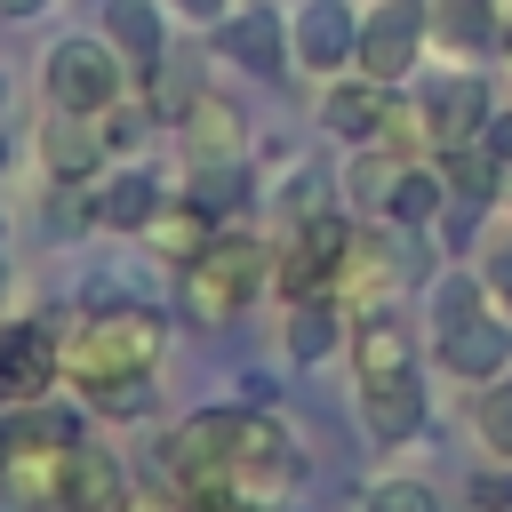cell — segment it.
<instances>
[{
    "label": "cell",
    "mask_w": 512,
    "mask_h": 512,
    "mask_svg": "<svg viewBox=\"0 0 512 512\" xmlns=\"http://www.w3.org/2000/svg\"><path fill=\"white\" fill-rule=\"evenodd\" d=\"M472 312H488V296H480V272L448 264V272L432 280V328H456V320H472Z\"/></svg>",
    "instance_id": "27"
},
{
    "label": "cell",
    "mask_w": 512,
    "mask_h": 512,
    "mask_svg": "<svg viewBox=\"0 0 512 512\" xmlns=\"http://www.w3.org/2000/svg\"><path fill=\"white\" fill-rule=\"evenodd\" d=\"M264 512H296V504H264Z\"/></svg>",
    "instance_id": "38"
},
{
    "label": "cell",
    "mask_w": 512,
    "mask_h": 512,
    "mask_svg": "<svg viewBox=\"0 0 512 512\" xmlns=\"http://www.w3.org/2000/svg\"><path fill=\"white\" fill-rule=\"evenodd\" d=\"M344 344H352V384H368V376H416V328L392 304H360L344 320Z\"/></svg>",
    "instance_id": "14"
},
{
    "label": "cell",
    "mask_w": 512,
    "mask_h": 512,
    "mask_svg": "<svg viewBox=\"0 0 512 512\" xmlns=\"http://www.w3.org/2000/svg\"><path fill=\"white\" fill-rule=\"evenodd\" d=\"M168 16H184V24H200V32H216L224 16H232V0H160Z\"/></svg>",
    "instance_id": "32"
},
{
    "label": "cell",
    "mask_w": 512,
    "mask_h": 512,
    "mask_svg": "<svg viewBox=\"0 0 512 512\" xmlns=\"http://www.w3.org/2000/svg\"><path fill=\"white\" fill-rule=\"evenodd\" d=\"M176 144H184V168H224V160L248 152V120L216 88H192L184 112H176Z\"/></svg>",
    "instance_id": "15"
},
{
    "label": "cell",
    "mask_w": 512,
    "mask_h": 512,
    "mask_svg": "<svg viewBox=\"0 0 512 512\" xmlns=\"http://www.w3.org/2000/svg\"><path fill=\"white\" fill-rule=\"evenodd\" d=\"M80 400H88L96 416H120V424H128V416H144V408H152V376H120V384H88Z\"/></svg>",
    "instance_id": "30"
},
{
    "label": "cell",
    "mask_w": 512,
    "mask_h": 512,
    "mask_svg": "<svg viewBox=\"0 0 512 512\" xmlns=\"http://www.w3.org/2000/svg\"><path fill=\"white\" fill-rule=\"evenodd\" d=\"M488 304H496V312L512 320V240H504V248L488 256Z\"/></svg>",
    "instance_id": "33"
},
{
    "label": "cell",
    "mask_w": 512,
    "mask_h": 512,
    "mask_svg": "<svg viewBox=\"0 0 512 512\" xmlns=\"http://www.w3.org/2000/svg\"><path fill=\"white\" fill-rule=\"evenodd\" d=\"M424 16H432V40H440L448 56H480V48L504 40L512 0H424Z\"/></svg>",
    "instance_id": "20"
},
{
    "label": "cell",
    "mask_w": 512,
    "mask_h": 512,
    "mask_svg": "<svg viewBox=\"0 0 512 512\" xmlns=\"http://www.w3.org/2000/svg\"><path fill=\"white\" fill-rule=\"evenodd\" d=\"M40 8H56V0H0V16H8V24H24V16H40Z\"/></svg>",
    "instance_id": "36"
},
{
    "label": "cell",
    "mask_w": 512,
    "mask_h": 512,
    "mask_svg": "<svg viewBox=\"0 0 512 512\" xmlns=\"http://www.w3.org/2000/svg\"><path fill=\"white\" fill-rule=\"evenodd\" d=\"M144 136H152V112H144L136 96H120V104L104 112V144H112V160H136V152H144Z\"/></svg>",
    "instance_id": "29"
},
{
    "label": "cell",
    "mask_w": 512,
    "mask_h": 512,
    "mask_svg": "<svg viewBox=\"0 0 512 512\" xmlns=\"http://www.w3.org/2000/svg\"><path fill=\"white\" fill-rule=\"evenodd\" d=\"M240 424H248V408H192V416L160 440V472H168V488H176L192 512L240 496Z\"/></svg>",
    "instance_id": "4"
},
{
    "label": "cell",
    "mask_w": 512,
    "mask_h": 512,
    "mask_svg": "<svg viewBox=\"0 0 512 512\" xmlns=\"http://www.w3.org/2000/svg\"><path fill=\"white\" fill-rule=\"evenodd\" d=\"M472 440H480L488 464H512V384H504V376L480 384V400H472Z\"/></svg>",
    "instance_id": "26"
},
{
    "label": "cell",
    "mask_w": 512,
    "mask_h": 512,
    "mask_svg": "<svg viewBox=\"0 0 512 512\" xmlns=\"http://www.w3.org/2000/svg\"><path fill=\"white\" fill-rule=\"evenodd\" d=\"M72 440H80V416L56 408V400L0 408V496H8L16 512H56Z\"/></svg>",
    "instance_id": "2"
},
{
    "label": "cell",
    "mask_w": 512,
    "mask_h": 512,
    "mask_svg": "<svg viewBox=\"0 0 512 512\" xmlns=\"http://www.w3.org/2000/svg\"><path fill=\"white\" fill-rule=\"evenodd\" d=\"M360 512H440V496H432L424 480H408V472H392V480H368V496H360Z\"/></svg>",
    "instance_id": "28"
},
{
    "label": "cell",
    "mask_w": 512,
    "mask_h": 512,
    "mask_svg": "<svg viewBox=\"0 0 512 512\" xmlns=\"http://www.w3.org/2000/svg\"><path fill=\"white\" fill-rule=\"evenodd\" d=\"M432 168H440V184H448V200H464V208H496L504 200V160L488 152V136H472V144H448V152H432Z\"/></svg>",
    "instance_id": "21"
},
{
    "label": "cell",
    "mask_w": 512,
    "mask_h": 512,
    "mask_svg": "<svg viewBox=\"0 0 512 512\" xmlns=\"http://www.w3.org/2000/svg\"><path fill=\"white\" fill-rule=\"evenodd\" d=\"M216 232H224V224H216V216H200V208H192V200L176 192V200H168V208L152 216V232H144V240L160 248V264H176V272H184V264H192V256H200V248H208Z\"/></svg>",
    "instance_id": "23"
},
{
    "label": "cell",
    "mask_w": 512,
    "mask_h": 512,
    "mask_svg": "<svg viewBox=\"0 0 512 512\" xmlns=\"http://www.w3.org/2000/svg\"><path fill=\"white\" fill-rule=\"evenodd\" d=\"M176 192L144 168V160H112L104 176H96V192H88V216L104 224V232H128V240H144L152 232V216L168 208Z\"/></svg>",
    "instance_id": "12"
},
{
    "label": "cell",
    "mask_w": 512,
    "mask_h": 512,
    "mask_svg": "<svg viewBox=\"0 0 512 512\" xmlns=\"http://www.w3.org/2000/svg\"><path fill=\"white\" fill-rule=\"evenodd\" d=\"M128 504V464L104 448V440H72V456H64V496H56V512H120Z\"/></svg>",
    "instance_id": "18"
},
{
    "label": "cell",
    "mask_w": 512,
    "mask_h": 512,
    "mask_svg": "<svg viewBox=\"0 0 512 512\" xmlns=\"http://www.w3.org/2000/svg\"><path fill=\"white\" fill-rule=\"evenodd\" d=\"M376 208H384L392 232H432V224L448 216V184H440L432 160L392 152V160H384V192H376Z\"/></svg>",
    "instance_id": "16"
},
{
    "label": "cell",
    "mask_w": 512,
    "mask_h": 512,
    "mask_svg": "<svg viewBox=\"0 0 512 512\" xmlns=\"http://www.w3.org/2000/svg\"><path fill=\"white\" fill-rule=\"evenodd\" d=\"M0 296H8V264H0Z\"/></svg>",
    "instance_id": "39"
},
{
    "label": "cell",
    "mask_w": 512,
    "mask_h": 512,
    "mask_svg": "<svg viewBox=\"0 0 512 512\" xmlns=\"http://www.w3.org/2000/svg\"><path fill=\"white\" fill-rule=\"evenodd\" d=\"M344 256H352V224L328 208V216H304L280 232L272 248V280H280V304L288 296H344Z\"/></svg>",
    "instance_id": "6"
},
{
    "label": "cell",
    "mask_w": 512,
    "mask_h": 512,
    "mask_svg": "<svg viewBox=\"0 0 512 512\" xmlns=\"http://www.w3.org/2000/svg\"><path fill=\"white\" fill-rule=\"evenodd\" d=\"M56 384H64V328L40 312H8L0 320V408L56 400Z\"/></svg>",
    "instance_id": "7"
},
{
    "label": "cell",
    "mask_w": 512,
    "mask_h": 512,
    "mask_svg": "<svg viewBox=\"0 0 512 512\" xmlns=\"http://www.w3.org/2000/svg\"><path fill=\"white\" fill-rule=\"evenodd\" d=\"M352 48H360L352 0H296V8H288V64H296V72L336 80V72H352Z\"/></svg>",
    "instance_id": "10"
},
{
    "label": "cell",
    "mask_w": 512,
    "mask_h": 512,
    "mask_svg": "<svg viewBox=\"0 0 512 512\" xmlns=\"http://www.w3.org/2000/svg\"><path fill=\"white\" fill-rule=\"evenodd\" d=\"M424 48H432V16H424V0H376V8L360 16L352 72H368V80H384V88H408L416 64H424Z\"/></svg>",
    "instance_id": "8"
},
{
    "label": "cell",
    "mask_w": 512,
    "mask_h": 512,
    "mask_svg": "<svg viewBox=\"0 0 512 512\" xmlns=\"http://www.w3.org/2000/svg\"><path fill=\"white\" fill-rule=\"evenodd\" d=\"M208 40H216L224 64H240V72H256V80H288V72H296V64H288V16H280V8H232Z\"/></svg>",
    "instance_id": "13"
},
{
    "label": "cell",
    "mask_w": 512,
    "mask_h": 512,
    "mask_svg": "<svg viewBox=\"0 0 512 512\" xmlns=\"http://www.w3.org/2000/svg\"><path fill=\"white\" fill-rule=\"evenodd\" d=\"M120 512H192V504H184L176 488H128V504H120Z\"/></svg>",
    "instance_id": "34"
},
{
    "label": "cell",
    "mask_w": 512,
    "mask_h": 512,
    "mask_svg": "<svg viewBox=\"0 0 512 512\" xmlns=\"http://www.w3.org/2000/svg\"><path fill=\"white\" fill-rule=\"evenodd\" d=\"M472 504H488V512H512V464L480 472V480H472Z\"/></svg>",
    "instance_id": "31"
},
{
    "label": "cell",
    "mask_w": 512,
    "mask_h": 512,
    "mask_svg": "<svg viewBox=\"0 0 512 512\" xmlns=\"http://www.w3.org/2000/svg\"><path fill=\"white\" fill-rule=\"evenodd\" d=\"M504 208H512V176H504Z\"/></svg>",
    "instance_id": "40"
},
{
    "label": "cell",
    "mask_w": 512,
    "mask_h": 512,
    "mask_svg": "<svg viewBox=\"0 0 512 512\" xmlns=\"http://www.w3.org/2000/svg\"><path fill=\"white\" fill-rule=\"evenodd\" d=\"M40 80H48V104H56V112H80V120H104V112L128 96V64H120V48H112L104 32H64V40L48 48Z\"/></svg>",
    "instance_id": "5"
},
{
    "label": "cell",
    "mask_w": 512,
    "mask_h": 512,
    "mask_svg": "<svg viewBox=\"0 0 512 512\" xmlns=\"http://www.w3.org/2000/svg\"><path fill=\"white\" fill-rule=\"evenodd\" d=\"M424 376H368L360 384V424H368V440L376 448H400V440H416L424 432Z\"/></svg>",
    "instance_id": "19"
},
{
    "label": "cell",
    "mask_w": 512,
    "mask_h": 512,
    "mask_svg": "<svg viewBox=\"0 0 512 512\" xmlns=\"http://www.w3.org/2000/svg\"><path fill=\"white\" fill-rule=\"evenodd\" d=\"M168 352V320L152 304H96L64 328V384H120V376H160Z\"/></svg>",
    "instance_id": "1"
},
{
    "label": "cell",
    "mask_w": 512,
    "mask_h": 512,
    "mask_svg": "<svg viewBox=\"0 0 512 512\" xmlns=\"http://www.w3.org/2000/svg\"><path fill=\"white\" fill-rule=\"evenodd\" d=\"M488 120H496V96H488L480 72H432V80H416V128H424L432 152L488 136Z\"/></svg>",
    "instance_id": "9"
},
{
    "label": "cell",
    "mask_w": 512,
    "mask_h": 512,
    "mask_svg": "<svg viewBox=\"0 0 512 512\" xmlns=\"http://www.w3.org/2000/svg\"><path fill=\"white\" fill-rule=\"evenodd\" d=\"M0 112H8V72H0Z\"/></svg>",
    "instance_id": "37"
},
{
    "label": "cell",
    "mask_w": 512,
    "mask_h": 512,
    "mask_svg": "<svg viewBox=\"0 0 512 512\" xmlns=\"http://www.w3.org/2000/svg\"><path fill=\"white\" fill-rule=\"evenodd\" d=\"M104 40L120 48L128 72H160V8L152 0H112L104 8Z\"/></svg>",
    "instance_id": "22"
},
{
    "label": "cell",
    "mask_w": 512,
    "mask_h": 512,
    "mask_svg": "<svg viewBox=\"0 0 512 512\" xmlns=\"http://www.w3.org/2000/svg\"><path fill=\"white\" fill-rule=\"evenodd\" d=\"M264 280H272V248H264L256 232L224 224V232L176 272V304H184V320H200V328H232V320L264 296Z\"/></svg>",
    "instance_id": "3"
},
{
    "label": "cell",
    "mask_w": 512,
    "mask_h": 512,
    "mask_svg": "<svg viewBox=\"0 0 512 512\" xmlns=\"http://www.w3.org/2000/svg\"><path fill=\"white\" fill-rule=\"evenodd\" d=\"M40 168H48V184H96L104 168H112V144H104V120H80V112H48V128H40Z\"/></svg>",
    "instance_id": "17"
},
{
    "label": "cell",
    "mask_w": 512,
    "mask_h": 512,
    "mask_svg": "<svg viewBox=\"0 0 512 512\" xmlns=\"http://www.w3.org/2000/svg\"><path fill=\"white\" fill-rule=\"evenodd\" d=\"M488 152L512 168V112H496V120H488Z\"/></svg>",
    "instance_id": "35"
},
{
    "label": "cell",
    "mask_w": 512,
    "mask_h": 512,
    "mask_svg": "<svg viewBox=\"0 0 512 512\" xmlns=\"http://www.w3.org/2000/svg\"><path fill=\"white\" fill-rule=\"evenodd\" d=\"M184 200H192L200 216L232 224L240 200H248V168H240V160H224V168H184Z\"/></svg>",
    "instance_id": "25"
},
{
    "label": "cell",
    "mask_w": 512,
    "mask_h": 512,
    "mask_svg": "<svg viewBox=\"0 0 512 512\" xmlns=\"http://www.w3.org/2000/svg\"><path fill=\"white\" fill-rule=\"evenodd\" d=\"M280 320H288V360H328V352L344 344V328H336V296H288Z\"/></svg>",
    "instance_id": "24"
},
{
    "label": "cell",
    "mask_w": 512,
    "mask_h": 512,
    "mask_svg": "<svg viewBox=\"0 0 512 512\" xmlns=\"http://www.w3.org/2000/svg\"><path fill=\"white\" fill-rule=\"evenodd\" d=\"M432 360L456 376V384H496L504 368H512V320L488 304V312H472V320H456V328H432Z\"/></svg>",
    "instance_id": "11"
}]
</instances>
